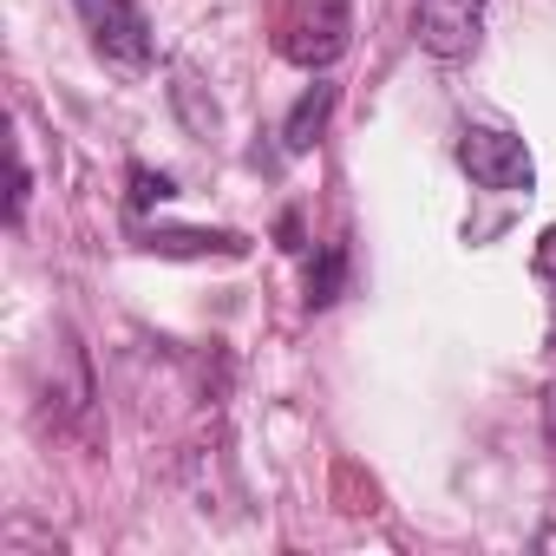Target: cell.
Returning <instances> with one entry per match:
<instances>
[{
  "mask_svg": "<svg viewBox=\"0 0 556 556\" xmlns=\"http://www.w3.org/2000/svg\"><path fill=\"white\" fill-rule=\"evenodd\" d=\"M73 8H79V21H86V34H92V47H99L105 66L151 73L157 40H151V21H144L138 0H73Z\"/></svg>",
  "mask_w": 556,
  "mask_h": 556,
  "instance_id": "6da1fadb",
  "label": "cell"
},
{
  "mask_svg": "<svg viewBox=\"0 0 556 556\" xmlns=\"http://www.w3.org/2000/svg\"><path fill=\"white\" fill-rule=\"evenodd\" d=\"M354 40V14H348V0H289V14H282V60L295 66H334Z\"/></svg>",
  "mask_w": 556,
  "mask_h": 556,
  "instance_id": "7a4b0ae2",
  "label": "cell"
},
{
  "mask_svg": "<svg viewBox=\"0 0 556 556\" xmlns=\"http://www.w3.org/2000/svg\"><path fill=\"white\" fill-rule=\"evenodd\" d=\"M458 164L478 190H497V197H523L536 184V164H530V144L517 131H497V125H471L458 138Z\"/></svg>",
  "mask_w": 556,
  "mask_h": 556,
  "instance_id": "3957f363",
  "label": "cell"
},
{
  "mask_svg": "<svg viewBox=\"0 0 556 556\" xmlns=\"http://www.w3.org/2000/svg\"><path fill=\"white\" fill-rule=\"evenodd\" d=\"M478 27H484V0H419L413 14V34L432 60H465L478 47Z\"/></svg>",
  "mask_w": 556,
  "mask_h": 556,
  "instance_id": "277c9868",
  "label": "cell"
},
{
  "mask_svg": "<svg viewBox=\"0 0 556 556\" xmlns=\"http://www.w3.org/2000/svg\"><path fill=\"white\" fill-rule=\"evenodd\" d=\"M334 99H341V92H334L328 79H315V86L295 99V112H289V125H282V138H289V151H295V157H302V151H315V138H321V131H328V118H334Z\"/></svg>",
  "mask_w": 556,
  "mask_h": 556,
  "instance_id": "5b68a950",
  "label": "cell"
},
{
  "mask_svg": "<svg viewBox=\"0 0 556 556\" xmlns=\"http://www.w3.org/2000/svg\"><path fill=\"white\" fill-rule=\"evenodd\" d=\"M144 249H157V255H242L249 242L242 236H210V229H151Z\"/></svg>",
  "mask_w": 556,
  "mask_h": 556,
  "instance_id": "8992f818",
  "label": "cell"
},
{
  "mask_svg": "<svg viewBox=\"0 0 556 556\" xmlns=\"http://www.w3.org/2000/svg\"><path fill=\"white\" fill-rule=\"evenodd\" d=\"M341 275H348V249L328 242V249H321V268H308V308H328V302L341 295Z\"/></svg>",
  "mask_w": 556,
  "mask_h": 556,
  "instance_id": "52a82bcc",
  "label": "cell"
},
{
  "mask_svg": "<svg viewBox=\"0 0 556 556\" xmlns=\"http://www.w3.org/2000/svg\"><path fill=\"white\" fill-rule=\"evenodd\" d=\"M170 197V177H151V170H131V203L138 210H151V203H164Z\"/></svg>",
  "mask_w": 556,
  "mask_h": 556,
  "instance_id": "ba28073f",
  "label": "cell"
},
{
  "mask_svg": "<svg viewBox=\"0 0 556 556\" xmlns=\"http://www.w3.org/2000/svg\"><path fill=\"white\" fill-rule=\"evenodd\" d=\"M27 197H34V170H27V157L14 151V203H8V223L27 216Z\"/></svg>",
  "mask_w": 556,
  "mask_h": 556,
  "instance_id": "9c48e42d",
  "label": "cell"
},
{
  "mask_svg": "<svg viewBox=\"0 0 556 556\" xmlns=\"http://www.w3.org/2000/svg\"><path fill=\"white\" fill-rule=\"evenodd\" d=\"M536 275H543V282L556 289V223H549V229L536 236Z\"/></svg>",
  "mask_w": 556,
  "mask_h": 556,
  "instance_id": "30bf717a",
  "label": "cell"
},
{
  "mask_svg": "<svg viewBox=\"0 0 556 556\" xmlns=\"http://www.w3.org/2000/svg\"><path fill=\"white\" fill-rule=\"evenodd\" d=\"M549 439H556V393H549Z\"/></svg>",
  "mask_w": 556,
  "mask_h": 556,
  "instance_id": "8fae6325",
  "label": "cell"
}]
</instances>
